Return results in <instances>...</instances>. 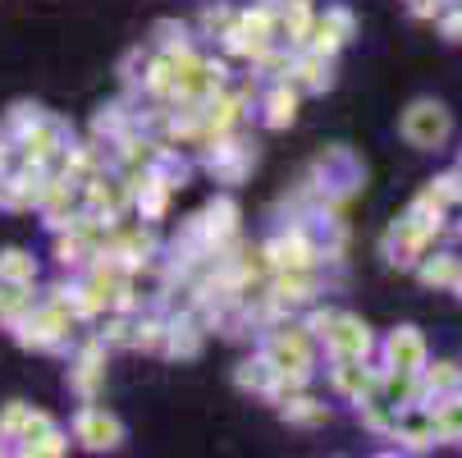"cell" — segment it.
<instances>
[{
    "mask_svg": "<svg viewBox=\"0 0 462 458\" xmlns=\"http://www.w3.org/2000/svg\"><path fill=\"white\" fill-rule=\"evenodd\" d=\"M399 128H403V138H408L412 147L435 152V147H444V143H448V134H453V119H448V110H444L439 101L421 97V101H412V106L403 110Z\"/></svg>",
    "mask_w": 462,
    "mask_h": 458,
    "instance_id": "1",
    "label": "cell"
},
{
    "mask_svg": "<svg viewBox=\"0 0 462 458\" xmlns=\"http://www.w3.org/2000/svg\"><path fill=\"white\" fill-rule=\"evenodd\" d=\"M362 161L348 152V147H325V156L316 161V174H311V188L320 192V198H348V192L362 183Z\"/></svg>",
    "mask_w": 462,
    "mask_h": 458,
    "instance_id": "2",
    "label": "cell"
},
{
    "mask_svg": "<svg viewBox=\"0 0 462 458\" xmlns=\"http://www.w3.org/2000/svg\"><path fill=\"white\" fill-rule=\"evenodd\" d=\"M261 353L271 358L275 371H302V376H311V331H307V325H275V331H266Z\"/></svg>",
    "mask_w": 462,
    "mask_h": 458,
    "instance_id": "3",
    "label": "cell"
},
{
    "mask_svg": "<svg viewBox=\"0 0 462 458\" xmlns=\"http://www.w3.org/2000/svg\"><path fill=\"white\" fill-rule=\"evenodd\" d=\"M14 147H19V156H23V165H51L64 147H69V128H64V119H55V115H42L32 128H23V134L14 138Z\"/></svg>",
    "mask_w": 462,
    "mask_h": 458,
    "instance_id": "4",
    "label": "cell"
},
{
    "mask_svg": "<svg viewBox=\"0 0 462 458\" xmlns=\"http://www.w3.org/2000/svg\"><path fill=\"white\" fill-rule=\"evenodd\" d=\"M329 358H371L375 353V335H371V325L362 316H348V312H335V321H329V331L320 335Z\"/></svg>",
    "mask_w": 462,
    "mask_h": 458,
    "instance_id": "5",
    "label": "cell"
},
{
    "mask_svg": "<svg viewBox=\"0 0 462 458\" xmlns=\"http://www.w3.org/2000/svg\"><path fill=\"white\" fill-rule=\"evenodd\" d=\"M426 248H430V234L412 216L393 220V229L384 234V257H389V266H399V271H417V261L426 257Z\"/></svg>",
    "mask_w": 462,
    "mask_h": 458,
    "instance_id": "6",
    "label": "cell"
},
{
    "mask_svg": "<svg viewBox=\"0 0 462 458\" xmlns=\"http://www.w3.org/2000/svg\"><path fill=\"white\" fill-rule=\"evenodd\" d=\"M74 435L88 444V449H119L124 444V422L110 413V408H101V404H92L88 399V408H79V417H74Z\"/></svg>",
    "mask_w": 462,
    "mask_h": 458,
    "instance_id": "7",
    "label": "cell"
},
{
    "mask_svg": "<svg viewBox=\"0 0 462 458\" xmlns=\"http://www.w3.org/2000/svg\"><path fill=\"white\" fill-rule=\"evenodd\" d=\"M202 161H207V170H211L220 183H238V179L252 170L256 156H252V147H243V143H234L229 134H220V138L207 143V156H202Z\"/></svg>",
    "mask_w": 462,
    "mask_h": 458,
    "instance_id": "8",
    "label": "cell"
},
{
    "mask_svg": "<svg viewBox=\"0 0 462 458\" xmlns=\"http://www.w3.org/2000/svg\"><path fill=\"white\" fill-rule=\"evenodd\" d=\"M42 179H46L42 165L5 170V174H0V211H32L37 192H42Z\"/></svg>",
    "mask_w": 462,
    "mask_h": 458,
    "instance_id": "9",
    "label": "cell"
},
{
    "mask_svg": "<svg viewBox=\"0 0 462 458\" xmlns=\"http://www.w3.org/2000/svg\"><path fill=\"white\" fill-rule=\"evenodd\" d=\"M101 376H106V344H101V335H92L79 349L74 367H69V389H74V395H83V399H97Z\"/></svg>",
    "mask_w": 462,
    "mask_h": 458,
    "instance_id": "10",
    "label": "cell"
},
{
    "mask_svg": "<svg viewBox=\"0 0 462 458\" xmlns=\"http://www.w3.org/2000/svg\"><path fill=\"white\" fill-rule=\"evenodd\" d=\"M380 349H384V362L399 367V371H421L426 367V340H421L417 325H399V331H389V340Z\"/></svg>",
    "mask_w": 462,
    "mask_h": 458,
    "instance_id": "11",
    "label": "cell"
},
{
    "mask_svg": "<svg viewBox=\"0 0 462 458\" xmlns=\"http://www.w3.org/2000/svg\"><path fill=\"white\" fill-rule=\"evenodd\" d=\"M329 380H335V389L344 399H366V395H375V380H380V371H371L362 358H335V367H329Z\"/></svg>",
    "mask_w": 462,
    "mask_h": 458,
    "instance_id": "12",
    "label": "cell"
},
{
    "mask_svg": "<svg viewBox=\"0 0 462 458\" xmlns=\"http://www.w3.org/2000/svg\"><path fill=\"white\" fill-rule=\"evenodd\" d=\"M202 316L197 312H179L165 321V353L170 358H197L202 353Z\"/></svg>",
    "mask_w": 462,
    "mask_h": 458,
    "instance_id": "13",
    "label": "cell"
},
{
    "mask_svg": "<svg viewBox=\"0 0 462 458\" xmlns=\"http://www.w3.org/2000/svg\"><path fill=\"white\" fill-rule=\"evenodd\" d=\"M202 225H207V243H211V252L225 257L229 243H234V234H238V202H234V198L211 202V207L202 211Z\"/></svg>",
    "mask_w": 462,
    "mask_h": 458,
    "instance_id": "14",
    "label": "cell"
},
{
    "mask_svg": "<svg viewBox=\"0 0 462 458\" xmlns=\"http://www.w3.org/2000/svg\"><path fill=\"white\" fill-rule=\"evenodd\" d=\"M289 83L298 92H325L329 88V55H316V51H302L289 60Z\"/></svg>",
    "mask_w": 462,
    "mask_h": 458,
    "instance_id": "15",
    "label": "cell"
},
{
    "mask_svg": "<svg viewBox=\"0 0 462 458\" xmlns=\"http://www.w3.org/2000/svg\"><path fill=\"white\" fill-rule=\"evenodd\" d=\"M147 174H156L165 188H183L188 174H192V161H188L179 147H152V156H147Z\"/></svg>",
    "mask_w": 462,
    "mask_h": 458,
    "instance_id": "16",
    "label": "cell"
},
{
    "mask_svg": "<svg viewBox=\"0 0 462 458\" xmlns=\"http://www.w3.org/2000/svg\"><path fill=\"white\" fill-rule=\"evenodd\" d=\"M280 417L289 422V426H325L329 422V408L320 404V399H311V395H284L280 399Z\"/></svg>",
    "mask_w": 462,
    "mask_h": 458,
    "instance_id": "17",
    "label": "cell"
},
{
    "mask_svg": "<svg viewBox=\"0 0 462 458\" xmlns=\"http://www.w3.org/2000/svg\"><path fill=\"white\" fill-rule=\"evenodd\" d=\"M293 115H298V88L289 79L271 83V92H266V124L271 128H289Z\"/></svg>",
    "mask_w": 462,
    "mask_h": 458,
    "instance_id": "18",
    "label": "cell"
},
{
    "mask_svg": "<svg viewBox=\"0 0 462 458\" xmlns=\"http://www.w3.org/2000/svg\"><path fill=\"white\" fill-rule=\"evenodd\" d=\"M275 376H280V371L271 367V358H266V353H256V358L238 362V371H234V385H238V389H252V395H271Z\"/></svg>",
    "mask_w": 462,
    "mask_h": 458,
    "instance_id": "19",
    "label": "cell"
},
{
    "mask_svg": "<svg viewBox=\"0 0 462 458\" xmlns=\"http://www.w3.org/2000/svg\"><path fill=\"white\" fill-rule=\"evenodd\" d=\"M37 280V261L23 248H5L0 252V285H32Z\"/></svg>",
    "mask_w": 462,
    "mask_h": 458,
    "instance_id": "20",
    "label": "cell"
},
{
    "mask_svg": "<svg viewBox=\"0 0 462 458\" xmlns=\"http://www.w3.org/2000/svg\"><path fill=\"white\" fill-rule=\"evenodd\" d=\"M128 128H138V119L124 110V101L101 106V110H97V119H92V134H97V138H110V143H115V138H124Z\"/></svg>",
    "mask_w": 462,
    "mask_h": 458,
    "instance_id": "21",
    "label": "cell"
},
{
    "mask_svg": "<svg viewBox=\"0 0 462 458\" xmlns=\"http://www.w3.org/2000/svg\"><path fill=\"white\" fill-rule=\"evenodd\" d=\"M134 349H143V353H165V316H161V312L134 316Z\"/></svg>",
    "mask_w": 462,
    "mask_h": 458,
    "instance_id": "22",
    "label": "cell"
},
{
    "mask_svg": "<svg viewBox=\"0 0 462 458\" xmlns=\"http://www.w3.org/2000/svg\"><path fill=\"white\" fill-rule=\"evenodd\" d=\"M457 266H462L457 257H421V261H417V276H421L426 289H439V285L448 289L453 276H457Z\"/></svg>",
    "mask_w": 462,
    "mask_h": 458,
    "instance_id": "23",
    "label": "cell"
},
{
    "mask_svg": "<svg viewBox=\"0 0 462 458\" xmlns=\"http://www.w3.org/2000/svg\"><path fill=\"white\" fill-rule=\"evenodd\" d=\"M69 449V440H64V431L51 422V426H42V431H32V435H23V444H19V453H64Z\"/></svg>",
    "mask_w": 462,
    "mask_h": 458,
    "instance_id": "24",
    "label": "cell"
},
{
    "mask_svg": "<svg viewBox=\"0 0 462 458\" xmlns=\"http://www.w3.org/2000/svg\"><path fill=\"white\" fill-rule=\"evenodd\" d=\"M289 60H293V55H289L284 46H275V42H271V46L261 51V55H256L252 64H256V74H261V79L280 83V79H289Z\"/></svg>",
    "mask_w": 462,
    "mask_h": 458,
    "instance_id": "25",
    "label": "cell"
},
{
    "mask_svg": "<svg viewBox=\"0 0 462 458\" xmlns=\"http://www.w3.org/2000/svg\"><path fill=\"white\" fill-rule=\"evenodd\" d=\"M88 257H92V248L79 238V234H64L60 229V238H55V261H60V266H88Z\"/></svg>",
    "mask_w": 462,
    "mask_h": 458,
    "instance_id": "26",
    "label": "cell"
},
{
    "mask_svg": "<svg viewBox=\"0 0 462 458\" xmlns=\"http://www.w3.org/2000/svg\"><path fill=\"white\" fill-rule=\"evenodd\" d=\"M42 115H46V110H42V106H28V101H19V106H10V115H5V124H0V138H10V143H14V138L23 134V128H32V124H37Z\"/></svg>",
    "mask_w": 462,
    "mask_h": 458,
    "instance_id": "27",
    "label": "cell"
},
{
    "mask_svg": "<svg viewBox=\"0 0 462 458\" xmlns=\"http://www.w3.org/2000/svg\"><path fill=\"white\" fill-rule=\"evenodd\" d=\"M143 88H147L152 97H174V64H170V55H161V60H152V64H147Z\"/></svg>",
    "mask_w": 462,
    "mask_h": 458,
    "instance_id": "28",
    "label": "cell"
},
{
    "mask_svg": "<svg viewBox=\"0 0 462 458\" xmlns=\"http://www.w3.org/2000/svg\"><path fill=\"white\" fill-rule=\"evenodd\" d=\"M101 344H106V349H134V316L115 312V316L106 321V331H101Z\"/></svg>",
    "mask_w": 462,
    "mask_h": 458,
    "instance_id": "29",
    "label": "cell"
},
{
    "mask_svg": "<svg viewBox=\"0 0 462 458\" xmlns=\"http://www.w3.org/2000/svg\"><path fill=\"white\" fill-rule=\"evenodd\" d=\"M156 37H161V46H165V51H179V46H188V28H183V23H174V19L156 23Z\"/></svg>",
    "mask_w": 462,
    "mask_h": 458,
    "instance_id": "30",
    "label": "cell"
},
{
    "mask_svg": "<svg viewBox=\"0 0 462 458\" xmlns=\"http://www.w3.org/2000/svg\"><path fill=\"white\" fill-rule=\"evenodd\" d=\"M229 23H234V14H229L225 5H211V10H202V28H207V33H216V37H220Z\"/></svg>",
    "mask_w": 462,
    "mask_h": 458,
    "instance_id": "31",
    "label": "cell"
},
{
    "mask_svg": "<svg viewBox=\"0 0 462 458\" xmlns=\"http://www.w3.org/2000/svg\"><path fill=\"white\" fill-rule=\"evenodd\" d=\"M439 37H444V42H462V10L439 14Z\"/></svg>",
    "mask_w": 462,
    "mask_h": 458,
    "instance_id": "32",
    "label": "cell"
},
{
    "mask_svg": "<svg viewBox=\"0 0 462 458\" xmlns=\"http://www.w3.org/2000/svg\"><path fill=\"white\" fill-rule=\"evenodd\" d=\"M329 321H335V312H325V307H316V312L307 316V331H311V335L320 340V335L329 331Z\"/></svg>",
    "mask_w": 462,
    "mask_h": 458,
    "instance_id": "33",
    "label": "cell"
},
{
    "mask_svg": "<svg viewBox=\"0 0 462 458\" xmlns=\"http://www.w3.org/2000/svg\"><path fill=\"white\" fill-rule=\"evenodd\" d=\"M10 165H14V143H10V138H0V174H5Z\"/></svg>",
    "mask_w": 462,
    "mask_h": 458,
    "instance_id": "34",
    "label": "cell"
},
{
    "mask_svg": "<svg viewBox=\"0 0 462 458\" xmlns=\"http://www.w3.org/2000/svg\"><path fill=\"white\" fill-rule=\"evenodd\" d=\"M448 289H453V294L462 298V266H457V276H453V285H448Z\"/></svg>",
    "mask_w": 462,
    "mask_h": 458,
    "instance_id": "35",
    "label": "cell"
},
{
    "mask_svg": "<svg viewBox=\"0 0 462 458\" xmlns=\"http://www.w3.org/2000/svg\"><path fill=\"white\" fill-rule=\"evenodd\" d=\"M0 453H5V444H0Z\"/></svg>",
    "mask_w": 462,
    "mask_h": 458,
    "instance_id": "36",
    "label": "cell"
}]
</instances>
